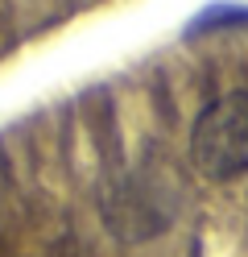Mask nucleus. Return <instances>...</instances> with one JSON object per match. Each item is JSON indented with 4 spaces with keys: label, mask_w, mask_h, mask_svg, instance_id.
I'll return each instance as SVG.
<instances>
[{
    "label": "nucleus",
    "mask_w": 248,
    "mask_h": 257,
    "mask_svg": "<svg viewBox=\"0 0 248 257\" xmlns=\"http://www.w3.org/2000/svg\"><path fill=\"white\" fill-rule=\"evenodd\" d=\"M194 170L211 183H236L248 174V91L211 100L190 128Z\"/></svg>",
    "instance_id": "nucleus-1"
}]
</instances>
